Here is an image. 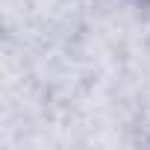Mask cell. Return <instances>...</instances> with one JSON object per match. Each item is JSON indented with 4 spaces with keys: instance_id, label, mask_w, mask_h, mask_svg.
<instances>
[{
    "instance_id": "cell-1",
    "label": "cell",
    "mask_w": 150,
    "mask_h": 150,
    "mask_svg": "<svg viewBox=\"0 0 150 150\" xmlns=\"http://www.w3.org/2000/svg\"><path fill=\"white\" fill-rule=\"evenodd\" d=\"M129 3H132L135 9H147V12H150V0H129Z\"/></svg>"
}]
</instances>
